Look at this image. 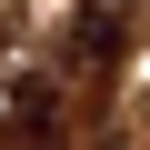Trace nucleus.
<instances>
[{"mask_svg": "<svg viewBox=\"0 0 150 150\" xmlns=\"http://www.w3.org/2000/svg\"><path fill=\"white\" fill-rule=\"evenodd\" d=\"M130 40V0H80V20H70V60L80 70H110Z\"/></svg>", "mask_w": 150, "mask_h": 150, "instance_id": "nucleus-1", "label": "nucleus"}, {"mask_svg": "<svg viewBox=\"0 0 150 150\" xmlns=\"http://www.w3.org/2000/svg\"><path fill=\"white\" fill-rule=\"evenodd\" d=\"M0 150H60V100H50L40 80L10 100V140H0Z\"/></svg>", "mask_w": 150, "mask_h": 150, "instance_id": "nucleus-2", "label": "nucleus"}]
</instances>
